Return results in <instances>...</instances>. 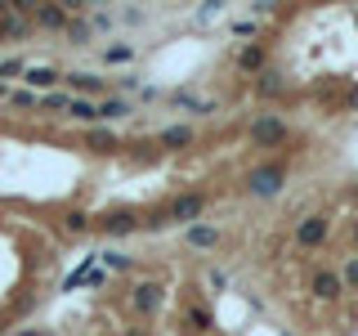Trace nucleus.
Listing matches in <instances>:
<instances>
[{"label": "nucleus", "mask_w": 358, "mask_h": 336, "mask_svg": "<svg viewBox=\"0 0 358 336\" xmlns=\"http://www.w3.org/2000/svg\"><path fill=\"white\" fill-rule=\"evenodd\" d=\"M327 238H331V216H322V211H313V216H305L296 224V246L300 251H318Z\"/></svg>", "instance_id": "nucleus-5"}, {"label": "nucleus", "mask_w": 358, "mask_h": 336, "mask_svg": "<svg viewBox=\"0 0 358 336\" xmlns=\"http://www.w3.org/2000/svg\"><path fill=\"white\" fill-rule=\"evenodd\" d=\"M350 108H358V90H354V94H350Z\"/></svg>", "instance_id": "nucleus-33"}, {"label": "nucleus", "mask_w": 358, "mask_h": 336, "mask_svg": "<svg viewBox=\"0 0 358 336\" xmlns=\"http://www.w3.org/2000/svg\"><path fill=\"white\" fill-rule=\"evenodd\" d=\"M157 144H162L166 153H188V148L197 144V130H193V126H162Z\"/></svg>", "instance_id": "nucleus-12"}, {"label": "nucleus", "mask_w": 358, "mask_h": 336, "mask_svg": "<svg viewBox=\"0 0 358 336\" xmlns=\"http://www.w3.org/2000/svg\"><path fill=\"white\" fill-rule=\"evenodd\" d=\"M229 31H233V36H242V41H251V36H255L260 27H255L251 18H233V27H229Z\"/></svg>", "instance_id": "nucleus-27"}, {"label": "nucleus", "mask_w": 358, "mask_h": 336, "mask_svg": "<svg viewBox=\"0 0 358 336\" xmlns=\"http://www.w3.org/2000/svg\"><path fill=\"white\" fill-rule=\"evenodd\" d=\"M117 90H121V99H126L130 90H139V76H130V72H126V76H117Z\"/></svg>", "instance_id": "nucleus-30"}, {"label": "nucleus", "mask_w": 358, "mask_h": 336, "mask_svg": "<svg viewBox=\"0 0 358 336\" xmlns=\"http://www.w3.org/2000/svg\"><path fill=\"white\" fill-rule=\"evenodd\" d=\"M63 233H72V238H81V233H90V216H85L81 206H72V211L63 216Z\"/></svg>", "instance_id": "nucleus-21"}, {"label": "nucleus", "mask_w": 358, "mask_h": 336, "mask_svg": "<svg viewBox=\"0 0 358 336\" xmlns=\"http://www.w3.org/2000/svg\"><path fill=\"white\" fill-rule=\"evenodd\" d=\"M273 9H278L273 0H251V14H255V18H268V14H273Z\"/></svg>", "instance_id": "nucleus-29"}, {"label": "nucleus", "mask_w": 358, "mask_h": 336, "mask_svg": "<svg viewBox=\"0 0 358 336\" xmlns=\"http://www.w3.org/2000/svg\"><path fill=\"white\" fill-rule=\"evenodd\" d=\"M130 112H134L130 99L108 94V99H99V126H103V121H121V117H130Z\"/></svg>", "instance_id": "nucleus-16"}, {"label": "nucleus", "mask_w": 358, "mask_h": 336, "mask_svg": "<svg viewBox=\"0 0 358 336\" xmlns=\"http://www.w3.org/2000/svg\"><path fill=\"white\" fill-rule=\"evenodd\" d=\"M9 108H18V112H31V108H41V94H31L27 85H22V90H9Z\"/></svg>", "instance_id": "nucleus-23"}, {"label": "nucleus", "mask_w": 358, "mask_h": 336, "mask_svg": "<svg viewBox=\"0 0 358 336\" xmlns=\"http://www.w3.org/2000/svg\"><path fill=\"white\" fill-rule=\"evenodd\" d=\"M90 36H94V31H90V18H72V22H67V41H72V45H90Z\"/></svg>", "instance_id": "nucleus-24"}, {"label": "nucleus", "mask_w": 358, "mask_h": 336, "mask_svg": "<svg viewBox=\"0 0 358 336\" xmlns=\"http://www.w3.org/2000/svg\"><path fill=\"white\" fill-rule=\"evenodd\" d=\"M108 27H112V14H108V9H99V14L90 18V31H108Z\"/></svg>", "instance_id": "nucleus-28"}, {"label": "nucleus", "mask_w": 358, "mask_h": 336, "mask_svg": "<svg viewBox=\"0 0 358 336\" xmlns=\"http://www.w3.org/2000/svg\"><path fill=\"white\" fill-rule=\"evenodd\" d=\"M184 328L193 336H210V332H215V309L201 305V300H188V305H184Z\"/></svg>", "instance_id": "nucleus-10"}, {"label": "nucleus", "mask_w": 358, "mask_h": 336, "mask_svg": "<svg viewBox=\"0 0 358 336\" xmlns=\"http://www.w3.org/2000/svg\"><path fill=\"white\" fill-rule=\"evenodd\" d=\"M90 148H94V153H117L121 139L112 130H103V126H90Z\"/></svg>", "instance_id": "nucleus-19"}, {"label": "nucleus", "mask_w": 358, "mask_h": 336, "mask_svg": "<svg viewBox=\"0 0 358 336\" xmlns=\"http://www.w3.org/2000/svg\"><path fill=\"white\" fill-rule=\"evenodd\" d=\"M341 283H345V291H358V255H350V260H345Z\"/></svg>", "instance_id": "nucleus-26"}, {"label": "nucleus", "mask_w": 358, "mask_h": 336, "mask_svg": "<svg viewBox=\"0 0 358 336\" xmlns=\"http://www.w3.org/2000/svg\"><path fill=\"white\" fill-rule=\"evenodd\" d=\"M103 63H108V67L134 63V45H130V41H112V45H103Z\"/></svg>", "instance_id": "nucleus-17"}, {"label": "nucleus", "mask_w": 358, "mask_h": 336, "mask_svg": "<svg viewBox=\"0 0 358 336\" xmlns=\"http://www.w3.org/2000/svg\"><path fill=\"white\" fill-rule=\"evenodd\" d=\"M162 305H166V283H134L130 287V309L139 318H152Z\"/></svg>", "instance_id": "nucleus-7"}, {"label": "nucleus", "mask_w": 358, "mask_h": 336, "mask_svg": "<svg viewBox=\"0 0 358 336\" xmlns=\"http://www.w3.org/2000/svg\"><path fill=\"white\" fill-rule=\"evenodd\" d=\"M210 206V193H201V188H188V193H175L171 202H162V216H166V229H193L201 224Z\"/></svg>", "instance_id": "nucleus-1"}, {"label": "nucleus", "mask_w": 358, "mask_h": 336, "mask_svg": "<svg viewBox=\"0 0 358 336\" xmlns=\"http://www.w3.org/2000/svg\"><path fill=\"white\" fill-rule=\"evenodd\" d=\"M309 296H313V300H322V305H336V300L345 296L341 269H327V265L313 269V274H309Z\"/></svg>", "instance_id": "nucleus-6"}, {"label": "nucleus", "mask_w": 358, "mask_h": 336, "mask_svg": "<svg viewBox=\"0 0 358 336\" xmlns=\"http://www.w3.org/2000/svg\"><path fill=\"white\" fill-rule=\"evenodd\" d=\"M291 139V126L282 112H260V117L251 121V144L255 148H282Z\"/></svg>", "instance_id": "nucleus-3"}, {"label": "nucleus", "mask_w": 358, "mask_h": 336, "mask_svg": "<svg viewBox=\"0 0 358 336\" xmlns=\"http://www.w3.org/2000/svg\"><path fill=\"white\" fill-rule=\"evenodd\" d=\"M220 238H224V233L215 229V224H206V220H201V224H193V229H184V242L193 246V251H215V246H220Z\"/></svg>", "instance_id": "nucleus-13"}, {"label": "nucleus", "mask_w": 358, "mask_h": 336, "mask_svg": "<svg viewBox=\"0 0 358 336\" xmlns=\"http://www.w3.org/2000/svg\"><path fill=\"white\" fill-rule=\"evenodd\" d=\"M94 229L108 233V238H130V233L143 229V216H139L134 206H117V211H108V216H99Z\"/></svg>", "instance_id": "nucleus-4"}, {"label": "nucleus", "mask_w": 358, "mask_h": 336, "mask_svg": "<svg viewBox=\"0 0 358 336\" xmlns=\"http://www.w3.org/2000/svg\"><path fill=\"white\" fill-rule=\"evenodd\" d=\"M0 104H9V85H0Z\"/></svg>", "instance_id": "nucleus-32"}, {"label": "nucleus", "mask_w": 358, "mask_h": 336, "mask_svg": "<svg viewBox=\"0 0 358 336\" xmlns=\"http://www.w3.org/2000/svg\"><path fill=\"white\" fill-rule=\"evenodd\" d=\"M350 246H358V216L350 220Z\"/></svg>", "instance_id": "nucleus-31"}, {"label": "nucleus", "mask_w": 358, "mask_h": 336, "mask_svg": "<svg viewBox=\"0 0 358 336\" xmlns=\"http://www.w3.org/2000/svg\"><path fill=\"white\" fill-rule=\"evenodd\" d=\"M99 260H103V269H112V274H126V269H134V255H126V251H99Z\"/></svg>", "instance_id": "nucleus-20"}, {"label": "nucleus", "mask_w": 358, "mask_h": 336, "mask_svg": "<svg viewBox=\"0 0 358 336\" xmlns=\"http://www.w3.org/2000/svg\"><path fill=\"white\" fill-rule=\"evenodd\" d=\"M22 72H27L22 59H0V85H9V76H22Z\"/></svg>", "instance_id": "nucleus-25"}, {"label": "nucleus", "mask_w": 358, "mask_h": 336, "mask_svg": "<svg viewBox=\"0 0 358 336\" xmlns=\"http://www.w3.org/2000/svg\"><path fill=\"white\" fill-rule=\"evenodd\" d=\"M67 117H72V121H85V126H99V104H94V99H72Z\"/></svg>", "instance_id": "nucleus-18"}, {"label": "nucleus", "mask_w": 358, "mask_h": 336, "mask_svg": "<svg viewBox=\"0 0 358 336\" xmlns=\"http://www.w3.org/2000/svg\"><path fill=\"white\" fill-rule=\"evenodd\" d=\"M233 67H238V72H246V76H260L264 67H268V50L260 41H251V45H242L238 54H233Z\"/></svg>", "instance_id": "nucleus-9"}, {"label": "nucleus", "mask_w": 358, "mask_h": 336, "mask_svg": "<svg viewBox=\"0 0 358 336\" xmlns=\"http://www.w3.org/2000/svg\"><path fill=\"white\" fill-rule=\"evenodd\" d=\"M282 188H287V166L282 162H260L251 175H246V193L260 197V202H273Z\"/></svg>", "instance_id": "nucleus-2"}, {"label": "nucleus", "mask_w": 358, "mask_h": 336, "mask_svg": "<svg viewBox=\"0 0 358 336\" xmlns=\"http://www.w3.org/2000/svg\"><path fill=\"white\" fill-rule=\"evenodd\" d=\"M41 22L45 31H67V22H72V14H67L63 5H36V14H31Z\"/></svg>", "instance_id": "nucleus-15"}, {"label": "nucleus", "mask_w": 358, "mask_h": 336, "mask_svg": "<svg viewBox=\"0 0 358 336\" xmlns=\"http://www.w3.org/2000/svg\"><path fill=\"white\" fill-rule=\"evenodd\" d=\"M72 108V94L67 90H50V94H41V112H67Z\"/></svg>", "instance_id": "nucleus-22"}, {"label": "nucleus", "mask_w": 358, "mask_h": 336, "mask_svg": "<svg viewBox=\"0 0 358 336\" xmlns=\"http://www.w3.org/2000/svg\"><path fill=\"white\" fill-rule=\"evenodd\" d=\"M22 81H27V90L31 94H50V90H59V81H63V72L59 67H50V63H36V67H27V72H22Z\"/></svg>", "instance_id": "nucleus-11"}, {"label": "nucleus", "mask_w": 358, "mask_h": 336, "mask_svg": "<svg viewBox=\"0 0 358 336\" xmlns=\"http://www.w3.org/2000/svg\"><path fill=\"white\" fill-rule=\"evenodd\" d=\"M287 90H291V81L278 72V67H264V72L255 76V94H260V99H282Z\"/></svg>", "instance_id": "nucleus-14"}, {"label": "nucleus", "mask_w": 358, "mask_h": 336, "mask_svg": "<svg viewBox=\"0 0 358 336\" xmlns=\"http://www.w3.org/2000/svg\"><path fill=\"white\" fill-rule=\"evenodd\" d=\"M63 81H67V94H72V99H94V104H99V99L108 94V81L94 76V72H67Z\"/></svg>", "instance_id": "nucleus-8"}]
</instances>
